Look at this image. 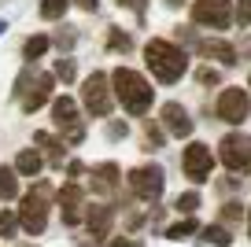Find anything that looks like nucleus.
I'll return each mask as SVG.
<instances>
[{
	"instance_id": "a878e982",
	"label": "nucleus",
	"mask_w": 251,
	"mask_h": 247,
	"mask_svg": "<svg viewBox=\"0 0 251 247\" xmlns=\"http://www.w3.org/2000/svg\"><path fill=\"white\" fill-rule=\"evenodd\" d=\"M196 207H200V192H181L177 196V210L181 214H192Z\"/></svg>"
},
{
	"instance_id": "423d86ee",
	"label": "nucleus",
	"mask_w": 251,
	"mask_h": 247,
	"mask_svg": "<svg viewBox=\"0 0 251 247\" xmlns=\"http://www.w3.org/2000/svg\"><path fill=\"white\" fill-rule=\"evenodd\" d=\"M192 23L226 30V26L233 23V4H229V0H196V4H192Z\"/></svg>"
},
{
	"instance_id": "39448f33",
	"label": "nucleus",
	"mask_w": 251,
	"mask_h": 247,
	"mask_svg": "<svg viewBox=\"0 0 251 247\" xmlns=\"http://www.w3.org/2000/svg\"><path fill=\"white\" fill-rule=\"evenodd\" d=\"M81 100H85L89 115H111V107H115V96H111V85H107V74H89L85 85H81Z\"/></svg>"
},
{
	"instance_id": "412c9836",
	"label": "nucleus",
	"mask_w": 251,
	"mask_h": 247,
	"mask_svg": "<svg viewBox=\"0 0 251 247\" xmlns=\"http://www.w3.org/2000/svg\"><path fill=\"white\" fill-rule=\"evenodd\" d=\"M192 232H200V225L192 222V218H185V222L170 225V229H166V236H170V240H185V236H192Z\"/></svg>"
},
{
	"instance_id": "5701e85b",
	"label": "nucleus",
	"mask_w": 251,
	"mask_h": 247,
	"mask_svg": "<svg viewBox=\"0 0 251 247\" xmlns=\"http://www.w3.org/2000/svg\"><path fill=\"white\" fill-rule=\"evenodd\" d=\"M67 4H71V0H41V15L45 19H63Z\"/></svg>"
},
{
	"instance_id": "72a5a7b5",
	"label": "nucleus",
	"mask_w": 251,
	"mask_h": 247,
	"mask_svg": "<svg viewBox=\"0 0 251 247\" xmlns=\"http://www.w3.org/2000/svg\"><path fill=\"white\" fill-rule=\"evenodd\" d=\"M74 4H81V8H89V11H93L96 4H100V0H74Z\"/></svg>"
},
{
	"instance_id": "9d476101",
	"label": "nucleus",
	"mask_w": 251,
	"mask_h": 247,
	"mask_svg": "<svg viewBox=\"0 0 251 247\" xmlns=\"http://www.w3.org/2000/svg\"><path fill=\"white\" fill-rule=\"evenodd\" d=\"M181 166H185V173L192 181H207V173H211V166H214V151L207 144H188L185 148V159H181Z\"/></svg>"
},
{
	"instance_id": "bb28decb",
	"label": "nucleus",
	"mask_w": 251,
	"mask_h": 247,
	"mask_svg": "<svg viewBox=\"0 0 251 247\" xmlns=\"http://www.w3.org/2000/svg\"><path fill=\"white\" fill-rule=\"evenodd\" d=\"M55 77L71 85V81H74V63H71V59H59V63H55Z\"/></svg>"
},
{
	"instance_id": "393cba45",
	"label": "nucleus",
	"mask_w": 251,
	"mask_h": 247,
	"mask_svg": "<svg viewBox=\"0 0 251 247\" xmlns=\"http://www.w3.org/2000/svg\"><path fill=\"white\" fill-rule=\"evenodd\" d=\"M33 140H37V148H48V151H52L55 159H59V151H67V148H63L59 140L52 137V133H37V137H33Z\"/></svg>"
},
{
	"instance_id": "6ab92c4d",
	"label": "nucleus",
	"mask_w": 251,
	"mask_h": 247,
	"mask_svg": "<svg viewBox=\"0 0 251 247\" xmlns=\"http://www.w3.org/2000/svg\"><path fill=\"white\" fill-rule=\"evenodd\" d=\"M19 196V173L0 166V199H15Z\"/></svg>"
},
{
	"instance_id": "4468645a",
	"label": "nucleus",
	"mask_w": 251,
	"mask_h": 247,
	"mask_svg": "<svg viewBox=\"0 0 251 247\" xmlns=\"http://www.w3.org/2000/svg\"><path fill=\"white\" fill-rule=\"evenodd\" d=\"M48 93H52V74H41L37 81H33V89H30V96L23 100V111H37V107H45L48 103Z\"/></svg>"
},
{
	"instance_id": "c85d7f7f",
	"label": "nucleus",
	"mask_w": 251,
	"mask_h": 247,
	"mask_svg": "<svg viewBox=\"0 0 251 247\" xmlns=\"http://www.w3.org/2000/svg\"><path fill=\"white\" fill-rule=\"evenodd\" d=\"M222 218H226V222H236V218H244V207L240 203H229V207L222 210Z\"/></svg>"
},
{
	"instance_id": "cd10ccee",
	"label": "nucleus",
	"mask_w": 251,
	"mask_h": 247,
	"mask_svg": "<svg viewBox=\"0 0 251 247\" xmlns=\"http://www.w3.org/2000/svg\"><path fill=\"white\" fill-rule=\"evenodd\" d=\"M236 26H248L251 23V0H236Z\"/></svg>"
},
{
	"instance_id": "1a4fd4ad",
	"label": "nucleus",
	"mask_w": 251,
	"mask_h": 247,
	"mask_svg": "<svg viewBox=\"0 0 251 247\" xmlns=\"http://www.w3.org/2000/svg\"><path fill=\"white\" fill-rule=\"evenodd\" d=\"M214 111H218L222 122H244L251 115V100H248L244 89H226L218 96V103H214Z\"/></svg>"
},
{
	"instance_id": "7ed1b4c3",
	"label": "nucleus",
	"mask_w": 251,
	"mask_h": 247,
	"mask_svg": "<svg viewBox=\"0 0 251 247\" xmlns=\"http://www.w3.org/2000/svg\"><path fill=\"white\" fill-rule=\"evenodd\" d=\"M19 225H23L30 236L45 232V225H48V185H37L33 192L23 196V207H19Z\"/></svg>"
},
{
	"instance_id": "9b49d317",
	"label": "nucleus",
	"mask_w": 251,
	"mask_h": 247,
	"mask_svg": "<svg viewBox=\"0 0 251 247\" xmlns=\"http://www.w3.org/2000/svg\"><path fill=\"white\" fill-rule=\"evenodd\" d=\"M59 203H63V222L67 225H78L85 218V210H81V185H63Z\"/></svg>"
},
{
	"instance_id": "f704fd0d",
	"label": "nucleus",
	"mask_w": 251,
	"mask_h": 247,
	"mask_svg": "<svg viewBox=\"0 0 251 247\" xmlns=\"http://www.w3.org/2000/svg\"><path fill=\"white\" fill-rule=\"evenodd\" d=\"M248 236H251V218H248Z\"/></svg>"
},
{
	"instance_id": "f3484780",
	"label": "nucleus",
	"mask_w": 251,
	"mask_h": 247,
	"mask_svg": "<svg viewBox=\"0 0 251 247\" xmlns=\"http://www.w3.org/2000/svg\"><path fill=\"white\" fill-rule=\"evenodd\" d=\"M41 166H45V159L37 151H19V159H15V173H23V177H37Z\"/></svg>"
},
{
	"instance_id": "c756f323",
	"label": "nucleus",
	"mask_w": 251,
	"mask_h": 247,
	"mask_svg": "<svg viewBox=\"0 0 251 247\" xmlns=\"http://www.w3.org/2000/svg\"><path fill=\"white\" fill-rule=\"evenodd\" d=\"M74 41H78V37H74V30H63V33H59V37H55V41H52V45H59V48H71V45H74Z\"/></svg>"
},
{
	"instance_id": "473e14b6",
	"label": "nucleus",
	"mask_w": 251,
	"mask_h": 247,
	"mask_svg": "<svg viewBox=\"0 0 251 247\" xmlns=\"http://www.w3.org/2000/svg\"><path fill=\"white\" fill-rule=\"evenodd\" d=\"M122 8H129V11H144V0H118Z\"/></svg>"
},
{
	"instance_id": "b1692460",
	"label": "nucleus",
	"mask_w": 251,
	"mask_h": 247,
	"mask_svg": "<svg viewBox=\"0 0 251 247\" xmlns=\"http://www.w3.org/2000/svg\"><path fill=\"white\" fill-rule=\"evenodd\" d=\"M107 45L115 48V52H129V48H133V41H129V33H122V30H111Z\"/></svg>"
},
{
	"instance_id": "2f4dec72",
	"label": "nucleus",
	"mask_w": 251,
	"mask_h": 247,
	"mask_svg": "<svg viewBox=\"0 0 251 247\" xmlns=\"http://www.w3.org/2000/svg\"><path fill=\"white\" fill-rule=\"evenodd\" d=\"M103 247H141V244H133V240H107V244H103Z\"/></svg>"
},
{
	"instance_id": "dca6fc26",
	"label": "nucleus",
	"mask_w": 251,
	"mask_h": 247,
	"mask_svg": "<svg viewBox=\"0 0 251 247\" xmlns=\"http://www.w3.org/2000/svg\"><path fill=\"white\" fill-rule=\"evenodd\" d=\"M93 181H96V188H100V192L111 196V192L118 188V166H115V162H103V166H96Z\"/></svg>"
},
{
	"instance_id": "c9c22d12",
	"label": "nucleus",
	"mask_w": 251,
	"mask_h": 247,
	"mask_svg": "<svg viewBox=\"0 0 251 247\" xmlns=\"http://www.w3.org/2000/svg\"><path fill=\"white\" fill-rule=\"evenodd\" d=\"M0 33H4V23H0Z\"/></svg>"
},
{
	"instance_id": "2eb2a0df",
	"label": "nucleus",
	"mask_w": 251,
	"mask_h": 247,
	"mask_svg": "<svg viewBox=\"0 0 251 247\" xmlns=\"http://www.w3.org/2000/svg\"><path fill=\"white\" fill-rule=\"evenodd\" d=\"M200 55L218 59V63H226V67H233V63H236V48L226 45V41H200Z\"/></svg>"
},
{
	"instance_id": "a211bd4d",
	"label": "nucleus",
	"mask_w": 251,
	"mask_h": 247,
	"mask_svg": "<svg viewBox=\"0 0 251 247\" xmlns=\"http://www.w3.org/2000/svg\"><path fill=\"white\" fill-rule=\"evenodd\" d=\"M48 48H52V37H45V33H37V37H30V41H26V45H23V59H26V63H33V59H37V55H45Z\"/></svg>"
},
{
	"instance_id": "f03ea898",
	"label": "nucleus",
	"mask_w": 251,
	"mask_h": 247,
	"mask_svg": "<svg viewBox=\"0 0 251 247\" xmlns=\"http://www.w3.org/2000/svg\"><path fill=\"white\" fill-rule=\"evenodd\" d=\"M144 63H148V70L155 74V81H163V85H174V81L185 74V55H181V48H174L170 41H148V45H144Z\"/></svg>"
},
{
	"instance_id": "20e7f679",
	"label": "nucleus",
	"mask_w": 251,
	"mask_h": 247,
	"mask_svg": "<svg viewBox=\"0 0 251 247\" xmlns=\"http://www.w3.org/2000/svg\"><path fill=\"white\" fill-rule=\"evenodd\" d=\"M218 159H222V166H226V170L248 173V170H251V137H244V133H229V137H222Z\"/></svg>"
},
{
	"instance_id": "aec40b11",
	"label": "nucleus",
	"mask_w": 251,
	"mask_h": 247,
	"mask_svg": "<svg viewBox=\"0 0 251 247\" xmlns=\"http://www.w3.org/2000/svg\"><path fill=\"white\" fill-rule=\"evenodd\" d=\"M203 240H207V244H214V247H229V244H233V236H229L222 225H207V229H203Z\"/></svg>"
},
{
	"instance_id": "f257e3e1",
	"label": "nucleus",
	"mask_w": 251,
	"mask_h": 247,
	"mask_svg": "<svg viewBox=\"0 0 251 247\" xmlns=\"http://www.w3.org/2000/svg\"><path fill=\"white\" fill-rule=\"evenodd\" d=\"M111 85H115V100L126 107V115H144V111L151 107V85L137 70L118 67L115 74H111Z\"/></svg>"
},
{
	"instance_id": "7c9ffc66",
	"label": "nucleus",
	"mask_w": 251,
	"mask_h": 247,
	"mask_svg": "<svg viewBox=\"0 0 251 247\" xmlns=\"http://www.w3.org/2000/svg\"><path fill=\"white\" fill-rule=\"evenodd\" d=\"M163 140H166L163 133H159L155 125H148V144H155V148H159V144H163Z\"/></svg>"
},
{
	"instance_id": "ddd939ff",
	"label": "nucleus",
	"mask_w": 251,
	"mask_h": 247,
	"mask_svg": "<svg viewBox=\"0 0 251 247\" xmlns=\"http://www.w3.org/2000/svg\"><path fill=\"white\" fill-rule=\"evenodd\" d=\"M163 122H166V133H174V137H188L192 133V118H188V111L181 103H166Z\"/></svg>"
},
{
	"instance_id": "f8f14e48",
	"label": "nucleus",
	"mask_w": 251,
	"mask_h": 247,
	"mask_svg": "<svg viewBox=\"0 0 251 247\" xmlns=\"http://www.w3.org/2000/svg\"><path fill=\"white\" fill-rule=\"evenodd\" d=\"M85 222H89V232H93V240H103V244H107L111 222H115V207H107V203H100V207H89Z\"/></svg>"
},
{
	"instance_id": "e433bc0d",
	"label": "nucleus",
	"mask_w": 251,
	"mask_h": 247,
	"mask_svg": "<svg viewBox=\"0 0 251 247\" xmlns=\"http://www.w3.org/2000/svg\"><path fill=\"white\" fill-rule=\"evenodd\" d=\"M170 4H177V0H170Z\"/></svg>"
},
{
	"instance_id": "6e6552de",
	"label": "nucleus",
	"mask_w": 251,
	"mask_h": 247,
	"mask_svg": "<svg viewBox=\"0 0 251 247\" xmlns=\"http://www.w3.org/2000/svg\"><path fill=\"white\" fill-rule=\"evenodd\" d=\"M126 181H129V192H133L137 199H159V192H163V170H159L155 162L129 170Z\"/></svg>"
},
{
	"instance_id": "4be33fe9",
	"label": "nucleus",
	"mask_w": 251,
	"mask_h": 247,
	"mask_svg": "<svg viewBox=\"0 0 251 247\" xmlns=\"http://www.w3.org/2000/svg\"><path fill=\"white\" fill-rule=\"evenodd\" d=\"M15 229H19V214H15V210H0V236L11 240Z\"/></svg>"
},
{
	"instance_id": "0eeeda50",
	"label": "nucleus",
	"mask_w": 251,
	"mask_h": 247,
	"mask_svg": "<svg viewBox=\"0 0 251 247\" xmlns=\"http://www.w3.org/2000/svg\"><path fill=\"white\" fill-rule=\"evenodd\" d=\"M52 118H55V125L67 133V140H71V144H81V137H85V125H81L78 103H74L71 96H59V100L52 103Z\"/></svg>"
}]
</instances>
